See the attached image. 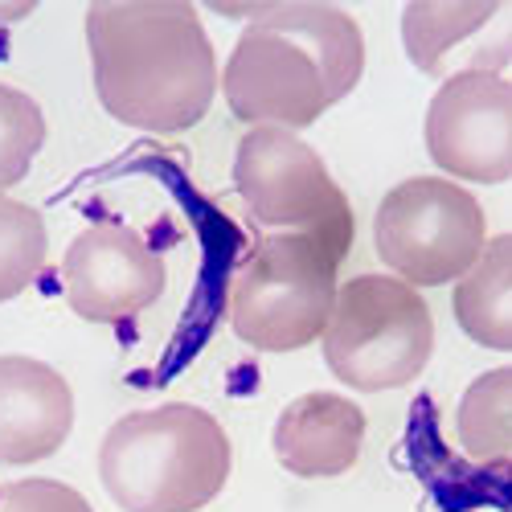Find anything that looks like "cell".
<instances>
[{"mask_svg": "<svg viewBox=\"0 0 512 512\" xmlns=\"http://www.w3.org/2000/svg\"><path fill=\"white\" fill-rule=\"evenodd\" d=\"M164 283V259L123 222H91L62 259V295L87 324H123L148 312L164 295Z\"/></svg>", "mask_w": 512, "mask_h": 512, "instance_id": "9", "label": "cell"}, {"mask_svg": "<svg viewBox=\"0 0 512 512\" xmlns=\"http://www.w3.org/2000/svg\"><path fill=\"white\" fill-rule=\"evenodd\" d=\"M74 431L70 381L37 357H0V463L25 467L62 451Z\"/></svg>", "mask_w": 512, "mask_h": 512, "instance_id": "10", "label": "cell"}, {"mask_svg": "<svg viewBox=\"0 0 512 512\" xmlns=\"http://www.w3.org/2000/svg\"><path fill=\"white\" fill-rule=\"evenodd\" d=\"M234 189L263 226L312 234L340 259L353 250V205L324 156L283 127H250L234 148Z\"/></svg>", "mask_w": 512, "mask_h": 512, "instance_id": "6", "label": "cell"}, {"mask_svg": "<svg viewBox=\"0 0 512 512\" xmlns=\"http://www.w3.org/2000/svg\"><path fill=\"white\" fill-rule=\"evenodd\" d=\"M37 13V5H21V0H0V25H9V21H25V17H33Z\"/></svg>", "mask_w": 512, "mask_h": 512, "instance_id": "19", "label": "cell"}, {"mask_svg": "<svg viewBox=\"0 0 512 512\" xmlns=\"http://www.w3.org/2000/svg\"><path fill=\"white\" fill-rule=\"evenodd\" d=\"M500 13V0H414L402 9L406 58L422 74H447V58Z\"/></svg>", "mask_w": 512, "mask_h": 512, "instance_id": "14", "label": "cell"}, {"mask_svg": "<svg viewBox=\"0 0 512 512\" xmlns=\"http://www.w3.org/2000/svg\"><path fill=\"white\" fill-rule=\"evenodd\" d=\"M320 345L340 386L357 394L402 390L431 365L435 316L418 287L394 275H353L336 287Z\"/></svg>", "mask_w": 512, "mask_h": 512, "instance_id": "3", "label": "cell"}, {"mask_svg": "<svg viewBox=\"0 0 512 512\" xmlns=\"http://www.w3.org/2000/svg\"><path fill=\"white\" fill-rule=\"evenodd\" d=\"M340 254L312 234H271L238 263L226 316L242 345L295 353L320 340L336 300Z\"/></svg>", "mask_w": 512, "mask_h": 512, "instance_id": "4", "label": "cell"}, {"mask_svg": "<svg viewBox=\"0 0 512 512\" xmlns=\"http://www.w3.org/2000/svg\"><path fill=\"white\" fill-rule=\"evenodd\" d=\"M230 467L226 426L189 402L123 414L99 443L103 492L123 512H201L222 496Z\"/></svg>", "mask_w": 512, "mask_h": 512, "instance_id": "2", "label": "cell"}, {"mask_svg": "<svg viewBox=\"0 0 512 512\" xmlns=\"http://www.w3.org/2000/svg\"><path fill=\"white\" fill-rule=\"evenodd\" d=\"M218 87L230 115L246 127L304 132L332 107L320 66L291 37L263 25L242 29L226 66L218 70Z\"/></svg>", "mask_w": 512, "mask_h": 512, "instance_id": "8", "label": "cell"}, {"mask_svg": "<svg viewBox=\"0 0 512 512\" xmlns=\"http://www.w3.org/2000/svg\"><path fill=\"white\" fill-rule=\"evenodd\" d=\"M46 254V218L33 205L0 193V304L17 300L21 291L37 283V275L46 271Z\"/></svg>", "mask_w": 512, "mask_h": 512, "instance_id": "16", "label": "cell"}, {"mask_svg": "<svg viewBox=\"0 0 512 512\" xmlns=\"http://www.w3.org/2000/svg\"><path fill=\"white\" fill-rule=\"evenodd\" d=\"M0 512H95V508L78 488L33 476L0 488Z\"/></svg>", "mask_w": 512, "mask_h": 512, "instance_id": "18", "label": "cell"}, {"mask_svg": "<svg viewBox=\"0 0 512 512\" xmlns=\"http://www.w3.org/2000/svg\"><path fill=\"white\" fill-rule=\"evenodd\" d=\"M87 50L103 111L136 132H189L218 99V54L185 0H95Z\"/></svg>", "mask_w": 512, "mask_h": 512, "instance_id": "1", "label": "cell"}, {"mask_svg": "<svg viewBox=\"0 0 512 512\" xmlns=\"http://www.w3.org/2000/svg\"><path fill=\"white\" fill-rule=\"evenodd\" d=\"M426 156L447 181L504 185L512 177V87L500 70L463 66L426 107Z\"/></svg>", "mask_w": 512, "mask_h": 512, "instance_id": "7", "label": "cell"}, {"mask_svg": "<svg viewBox=\"0 0 512 512\" xmlns=\"http://www.w3.org/2000/svg\"><path fill=\"white\" fill-rule=\"evenodd\" d=\"M46 132V111L37 99L0 82V193L29 177L37 152L46 148Z\"/></svg>", "mask_w": 512, "mask_h": 512, "instance_id": "17", "label": "cell"}, {"mask_svg": "<svg viewBox=\"0 0 512 512\" xmlns=\"http://www.w3.org/2000/svg\"><path fill=\"white\" fill-rule=\"evenodd\" d=\"M213 13L291 37L295 46L320 66L332 107L345 99L365 74V33L353 13L336 9V5H320V0H279V5H218Z\"/></svg>", "mask_w": 512, "mask_h": 512, "instance_id": "12", "label": "cell"}, {"mask_svg": "<svg viewBox=\"0 0 512 512\" xmlns=\"http://www.w3.org/2000/svg\"><path fill=\"white\" fill-rule=\"evenodd\" d=\"M488 213L447 177H410L377 205L373 246L377 259L410 287L455 283L488 246Z\"/></svg>", "mask_w": 512, "mask_h": 512, "instance_id": "5", "label": "cell"}, {"mask_svg": "<svg viewBox=\"0 0 512 512\" xmlns=\"http://www.w3.org/2000/svg\"><path fill=\"white\" fill-rule=\"evenodd\" d=\"M365 447V410L345 398L312 390L283 406L271 431V451L283 472L300 480H332L357 467Z\"/></svg>", "mask_w": 512, "mask_h": 512, "instance_id": "11", "label": "cell"}, {"mask_svg": "<svg viewBox=\"0 0 512 512\" xmlns=\"http://www.w3.org/2000/svg\"><path fill=\"white\" fill-rule=\"evenodd\" d=\"M455 320L467 340L480 349H512V238L496 234L480 250V259L455 279L451 295Z\"/></svg>", "mask_w": 512, "mask_h": 512, "instance_id": "13", "label": "cell"}, {"mask_svg": "<svg viewBox=\"0 0 512 512\" xmlns=\"http://www.w3.org/2000/svg\"><path fill=\"white\" fill-rule=\"evenodd\" d=\"M508 406H512V373H508V365H496L463 390L459 410H455V435H459L467 459L496 467V472L508 467V455H512Z\"/></svg>", "mask_w": 512, "mask_h": 512, "instance_id": "15", "label": "cell"}]
</instances>
